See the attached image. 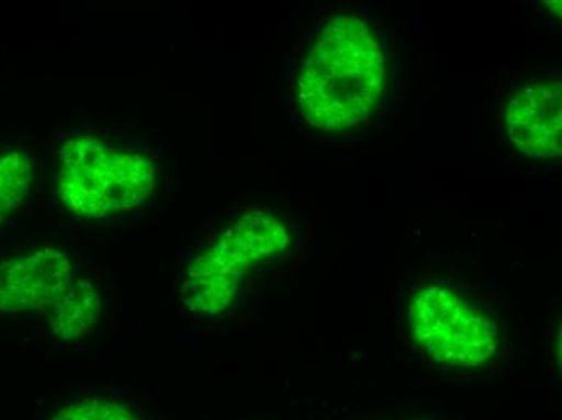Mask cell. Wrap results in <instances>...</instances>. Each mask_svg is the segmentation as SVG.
<instances>
[{
  "mask_svg": "<svg viewBox=\"0 0 562 420\" xmlns=\"http://www.w3.org/2000/svg\"><path fill=\"white\" fill-rule=\"evenodd\" d=\"M385 88L379 34L359 16L339 15L312 44L297 77V102L312 126L341 133L375 114Z\"/></svg>",
  "mask_w": 562,
  "mask_h": 420,
  "instance_id": "1",
  "label": "cell"
},
{
  "mask_svg": "<svg viewBox=\"0 0 562 420\" xmlns=\"http://www.w3.org/2000/svg\"><path fill=\"white\" fill-rule=\"evenodd\" d=\"M290 231L279 215L252 209L225 230L204 252L188 261L184 306L193 313L218 316L233 306L246 273L263 259L283 252Z\"/></svg>",
  "mask_w": 562,
  "mask_h": 420,
  "instance_id": "2",
  "label": "cell"
},
{
  "mask_svg": "<svg viewBox=\"0 0 562 420\" xmlns=\"http://www.w3.org/2000/svg\"><path fill=\"white\" fill-rule=\"evenodd\" d=\"M58 196L74 214L101 218L133 209L156 184L147 157L116 150L94 136L71 138L58 156Z\"/></svg>",
  "mask_w": 562,
  "mask_h": 420,
  "instance_id": "3",
  "label": "cell"
},
{
  "mask_svg": "<svg viewBox=\"0 0 562 420\" xmlns=\"http://www.w3.org/2000/svg\"><path fill=\"white\" fill-rule=\"evenodd\" d=\"M411 334L431 360L479 367L498 353L499 334L488 313L447 285H427L407 310Z\"/></svg>",
  "mask_w": 562,
  "mask_h": 420,
  "instance_id": "4",
  "label": "cell"
},
{
  "mask_svg": "<svg viewBox=\"0 0 562 420\" xmlns=\"http://www.w3.org/2000/svg\"><path fill=\"white\" fill-rule=\"evenodd\" d=\"M507 133L520 152L532 159L562 154L561 78L537 77L524 84L507 105Z\"/></svg>",
  "mask_w": 562,
  "mask_h": 420,
  "instance_id": "5",
  "label": "cell"
},
{
  "mask_svg": "<svg viewBox=\"0 0 562 420\" xmlns=\"http://www.w3.org/2000/svg\"><path fill=\"white\" fill-rule=\"evenodd\" d=\"M74 280L70 261L57 249H40L0 262V314L49 309Z\"/></svg>",
  "mask_w": 562,
  "mask_h": 420,
  "instance_id": "6",
  "label": "cell"
},
{
  "mask_svg": "<svg viewBox=\"0 0 562 420\" xmlns=\"http://www.w3.org/2000/svg\"><path fill=\"white\" fill-rule=\"evenodd\" d=\"M101 314V296L91 282L74 279L49 307V322L61 341H75L88 333Z\"/></svg>",
  "mask_w": 562,
  "mask_h": 420,
  "instance_id": "7",
  "label": "cell"
},
{
  "mask_svg": "<svg viewBox=\"0 0 562 420\" xmlns=\"http://www.w3.org/2000/svg\"><path fill=\"white\" fill-rule=\"evenodd\" d=\"M33 183V162L23 152L0 156V222L15 211Z\"/></svg>",
  "mask_w": 562,
  "mask_h": 420,
  "instance_id": "8",
  "label": "cell"
},
{
  "mask_svg": "<svg viewBox=\"0 0 562 420\" xmlns=\"http://www.w3.org/2000/svg\"><path fill=\"white\" fill-rule=\"evenodd\" d=\"M50 420H139L128 409L105 399H86L58 411Z\"/></svg>",
  "mask_w": 562,
  "mask_h": 420,
  "instance_id": "9",
  "label": "cell"
}]
</instances>
